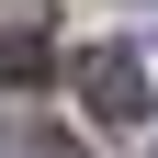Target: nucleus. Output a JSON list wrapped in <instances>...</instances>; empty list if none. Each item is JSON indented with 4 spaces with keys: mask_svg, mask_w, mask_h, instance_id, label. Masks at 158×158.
I'll use <instances>...</instances> for the list:
<instances>
[{
    "mask_svg": "<svg viewBox=\"0 0 158 158\" xmlns=\"http://www.w3.org/2000/svg\"><path fill=\"white\" fill-rule=\"evenodd\" d=\"M79 113H90V124H147V68H135V45H90L79 56Z\"/></svg>",
    "mask_w": 158,
    "mask_h": 158,
    "instance_id": "nucleus-1",
    "label": "nucleus"
},
{
    "mask_svg": "<svg viewBox=\"0 0 158 158\" xmlns=\"http://www.w3.org/2000/svg\"><path fill=\"white\" fill-rule=\"evenodd\" d=\"M56 56H45V34H0V79H45Z\"/></svg>",
    "mask_w": 158,
    "mask_h": 158,
    "instance_id": "nucleus-2",
    "label": "nucleus"
}]
</instances>
